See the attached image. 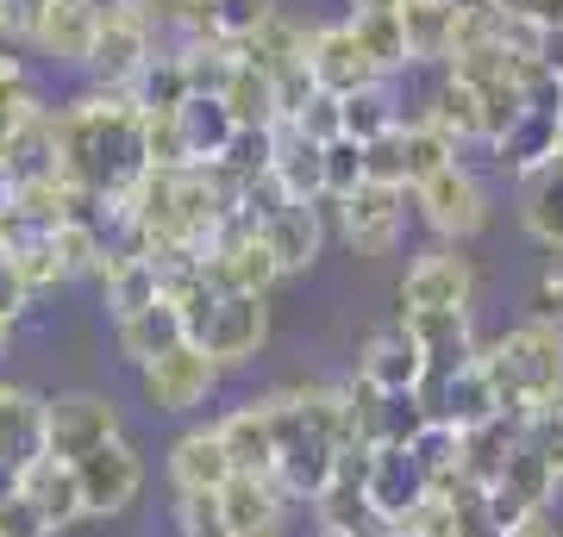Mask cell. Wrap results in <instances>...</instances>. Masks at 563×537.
<instances>
[{"label": "cell", "mask_w": 563, "mask_h": 537, "mask_svg": "<svg viewBox=\"0 0 563 537\" xmlns=\"http://www.w3.org/2000/svg\"><path fill=\"white\" fill-rule=\"evenodd\" d=\"M57 150H63V176L88 200H132V188L151 176L144 113L132 94L88 88L81 100L57 107Z\"/></svg>", "instance_id": "6da1fadb"}, {"label": "cell", "mask_w": 563, "mask_h": 537, "mask_svg": "<svg viewBox=\"0 0 563 537\" xmlns=\"http://www.w3.org/2000/svg\"><path fill=\"white\" fill-rule=\"evenodd\" d=\"M269 413H276V481L295 500L313 506V500L339 481L344 457L363 450L351 400H344V381L339 388H325V381L276 388V394H269Z\"/></svg>", "instance_id": "7a4b0ae2"}, {"label": "cell", "mask_w": 563, "mask_h": 537, "mask_svg": "<svg viewBox=\"0 0 563 537\" xmlns=\"http://www.w3.org/2000/svg\"><path fill=\"white\" fill-rule=\"evenodd\" d=\"M483 362L495 376V388H501L507 413H532V406L563 394V325L520 318V325H507L501 338L483 344Z\"/></svg>", "instance_id": "3957f363"}, {"label": "cell", "mask_w": 563, "mask_h": 537, "mask_svg": "<svg viewBox=\"0 0 563 537\" xmlns=\"http://www.w3.org/2000/svg\"><path fill=\"white\" fill-rule=\"evenodd\" d=\"M163 51V20L157 0H101V38L81 76L95 81L101 94H132L139 76L157 63Z\"/></svg>", "instance_id": "277c9868"}, {"label": "cell", "mask_w": 563, "mask_h": 537, "mask_svg": "<svg viewBox=\"0 0 563 537\" xmlns=\"http://www.w3.org/2000/svg\"><path fill=\"white\" fill-rule=\"evenodd\" d=\"M157 20H163V38H169L163 51H181V44H232V51H244L282 20V7L276 0H157Z\"/></svg>", "instance_id": "5b68a950"}, {"label": "cell", "mask_w": 563, "mask_h": 537, "mask_svg": "<svg viewBox=\"0 0 563 537\" xmlns=\"http://www.w3.org/2000/svg\"><path fill=\"white\" fill-rule=\"evenodd\" d=\"M113 438H125V413H120L113 394H101V388H63V394H44V457L81 462Z\"/></svg>", "instance_id": "8992f818"}, {"label": "cell", "mask_w": 563, "mask_h": 537, "mask_svg": "<svg viewBox=\"0 0 563 537\" xmlns=\"http://www.w3.org/2000/svg\"><path fill=\"white\" fill-rule=\"evenodd\" d=\"M413 220L439 244H470L488 225V188L476 181L470 163H451V169H439L432 181L413 188Z\"/></svg>", "instance_id": "52a82bcc"}, {"label": "cell", "mask_w": 563, "mask_h": 537, "mask_svg": "<svg viewBox=\"0 0 563 537\" xmlns=\"http://www.w3.org/2000/svg\"><path fill=\"white\" fill-rule=\"evenodd\" d=\"M220 376H225L220 362H213L201 344L188 338L181 350H169V357H157V362H144V369H139V394H144V406H151V413L181 418V413H195V406H207V400H213Z\"/></svg>", "instance_id": "ba28073f"}, {"label": "cell", "mask_w": 563, "mask_h": 537, "mask_svg": "<svg viewBox=\"0 0 563 537\" xmlns=\"http://www.w3.org/2000/svg\"><path fill=\"white\" fill-rule=\"evenodd\" d=\"M339 213V238L357 250V257H388L401 250L407 238V213H413V194L407 188H388V181H363L357 194L332 206Z\"/></svg>", "instance_id": "9c48e42d"}, {"label": "cell", "mask_w": 563, "mask_h": 537, "mask_svg": "<svg viewBox=\"0 0 563 537\" xmlns=\"http://www.w3.org/2000/svg\"><path fill=\"white\" fill-rule=\"evenodd\" d=\"M195 344L220 369H244L269 344V294H220L207 306V318L195 325Z\"/></svg>", "instance_id": "30bf717a"}, {"label": "cell", "mask_w": 563, "mask_h": 537, "mask_svg": "<svg viewBox=\"0 0 563 537\" xmlns=\"http://www.w3.org/2000/svg\"><path fill=\"white\" fill-rule=\"evenodd\" d=\"M207 276L220 281L225 294H269L282 281V262H276V250L263 244L251 213H232L225 232L207 244Z\"/></svg>", "instance_id": "8fae6325"}, {"label": "cell", "mask_w": 563, "mask_h": 537, "mask_svg": "<svg viewBox=\"0 0 563 537\" xmlns=\"http://www.w3.org/2000/svg\"><path fill=\"white\" fill-rule=\"evenodd\" d=\"M420 400H426V413H432V425H451V432H476V425H488V418L507 413L501 388H495V376H488L483 357H470L463 369L426 381Z\"/></svg>", "instance_id": "7c38bea8"}, {"label": "cell", "mask_w": 563, "mask_h": 537, "mask_svg": "<svg viewBox=\"0 0 563 537\" xmlns=\"http://www.w3.org/2000/svg\"><path fill=\"white\" fill-rule=\"evenodd\" d=\"M476 300V269L463 244H432L407 262L401 276V313H439V306H470Z\"/></svg>", "instance_id": "4fadbf2b"}, {"label": "cell", "mask_w": 563, "mask_h": 537, "mask_svg": "<svg viewBox=\"0 0 563 537\" xmlns=\"http://www.w3.org/2000/svg\"><path fill=\"white\" fill-rule=\"evenodd\" d=\"M313 81H320V94H339V100H351V94H369V88H383V69H376V57L363 51V38H357V25L351 20H325V25H313Z\"/></svg>", "instance_id": "5bb4252c"}, {"label": "cell", "mask_w": 563, "mask_h": 537, "mask_svg": "<svg viewBox=\"0 0 563 537\" xmlns=\"http://www.w3.org/2000/svg\"><path fill=\"white\" fill-rule=\"evenodd\" d=\"M213 506H220L225 537H288L295 494H288L276 476H232Z\"/></svg>", "instance_id": "9a60e30c"}, {"label": "cell", "mask_w": 563, "mask_h": 537, "mask_svg": "<svg viewBox=\"0 0 563 537\" xmlns=\"http://www.w3.org/2000/svg\"><path fill=\"white\" fill-rule=\"evenodd\" d=\"M76 476H81V494H88V518H120L144 494V457L132 450V438L101 444L95 457L76 462Z\"/></svg>", "instance_id": "2e32d148"}, {"label": "cell", "mask_w": 563, "mask_h": 537, "mask_svg": "<svg viewBox=\"0 0 563 537\" xmlns=\"http://www.w3.org/2000/svg\"><path fill=\"white\" fill-rule=\"evenodd\" d=\"M239 476L232 457H225L220 425H188L176 444H169V488L176 500H220V488Z\"/></svg>", "instance_id": "e0dca14e"}, {"label": "cell", "mask_w": 563, "mask_h": 537, "mask_svg": "<svg viewBox=\"0 0 563 537\" xmlns=\"http://www.w3.org/2000/svg\"><path fill=\"white\" fill-rule=\"evenodd\" d=\"M257 232L276 250L282 276H307L325 250V206L320 200H282V206H269L257 220Z\"/></svg>", "instance_id": "ac0fdd59"}, {"label": "cell", "mask_w": 563, "mask_h": 537, "mask_svg": "<svg viewBox=\"0 0 563 537\" xmlns=\"http://www.w3.org/2000/svg\"><path fill=\"white\" fill-rule=\"evenodd\" d=\"M95 38H101V0H44L32 51L63 63V69H88Z\"/></svg>", "instance_id": "d6986e66"}, {"label": "cell", "mask_w": 563, "mask_h": 537, "mask_svg": "<svg viewBox=\"0 0 563 537\" xmlns=\"http://www.w3.org/2000/svg\"><path fill=\"white\" fill-rule=\"evenodd\" d=\"M432 494H439V488H432V476H426V462H420L413 444H383V450L369 457V500H376L395 525H407Z\"/></svg>", "instance_id": "ffe728a7"}, {"label": "cell", "mask_w": 563, "mask_h": 537, "mask_svg": "<svg viewBox=\"0 0 563 537\" xmlns=\"http://www.w3.org/2000/svg\"><path fill=\"white\" fill-rule=\"evenodd\" d=\"M357 381H369L376 394H420L426 388V350L413 344L407 325L369 332L357 350Z\"/></svg>", "instance_id": "44dd1931"}, {"label": "cell", "mask_w": 563, "mask_h": 537, "mask_svg": "<svg viewBox=\"0 0 563 537\" xmlns=\"http://www.w3.org/2000/svg\"><path fill=\"white\" fill-rule=\"evenodd\" d=\"M44 457V394L0 381V481H20Z\"/></svg>", "instance_id": "7402d4cb"}, {"label": "cell", "mask_w": 563, "mask_h": 537, "mask_svg": "<svg viewBox=\"0 0 563 537\" xmlns=\"http://www.w3.org/2000/svg\"><path fill=\"white\" fill-rule=\"evenodd\" d=\"M401 325L413 332V344L426 350V381L463 369L470 357H483V344L470 332V306H439V313H401Z\"/></svg>", "instance_id": "603a6c76"}, {"label": "cell", "mask_w": 563, "mask_h": 537, "mask_svg": "<svg viewBox=\"0 0 563 537\" xmlns=\"http://www.w3.org/2000/svg\"><path fill=\"white\" fill-rule=\"evenodd\" d=\"M225 438V457H232V469L239 476H276V413H269V394L244 400V406H232V413L213 418Z\"/></svg>", "instance_id": "cb8c5ba5"}, {"label": "cell", "mask_w": 563, "mask_h": 537, "mask_svg": "<svg viewBox=\"0 0 563 537\" xmlns=\"http://www.w3.org/2000/svg\"><path fill=\"white\" fill-rule=\"evenodd\" d=\"M269 176L288 200H325V144L307 138L295 120L269 132Z\"/></svg>", "instance_id": "d4e9b609"}, {"label": "cell", "mask_w": 563, "mask_h": 537, "mask_svg": "<svg viewBox=\"0 0 563 537\" xmlns=\"http://www.w3.org/2000/svg\"><path fill=\"white\" fill-rule=\"evenodd\" d=\"M32 506L44 513V525L51 532H69V525H81L88 518V494H81V476H76V462H63V457H38L32 469H25L20 481H13Z\"/></svg>", "instance_id": "484cf974"}, {"label": "cell", "mask_w": 563, "mask_h": 537, "mask_svg": "<svg viewBox=\"0 0 563 537\" xmlns=\"http://www.w3.org/2000/svg\"><path fill=\"white\" fill-rule=\"evenodd\" d=\"M188 338H195V332H188V313H181L169 294H163L157 306H144L139 318H120V325H113V350H120V362H132V369L181 350Z\"/></svg>", "instance_id": "4316f807"}, {"label": "cell", "mask_w": 563, "mask_h": 537, "mask_svg": "<svg viewBox=\"0 0 563 537\" xmlns=\"http://www.w3.org/2000/svg\"><path fill=\"white\" fill-rule=\"evenodd\" d=\"M470 0H401V25H407V51L413 69H444L457 57V25Z\"/></svg>", "instance_id": "83f0119b"}, {"label": "cell", "mask_w": 563, "mask_h": 537, "mask_svg": "<svg viewBox=\"0 0 563 537\" xmlns=\"http://www.w3.org/2000/svg\"><path fill=\"white\" fill-rule=\"evenodd\" d=\"M163 294H169V276H163L151 257H113L101 269V306H107L113 325H120V318H139L144 306H157Z\"/></svg>", "instance_id": "f1b7e54d"}, {"label": "cell", "mask_w": 563, "mask_h": 537, "mask_svg": "<svg viewBox=\"0 0 563 537\" xmlns=\"http://www.w3.org/2000/svg\"><path fill=\"white\" fill-rule=\"evenodd\" d=\"M558 144H563L558 113H532V107H526L520 120L507 125V138L495 144V163H501L514 181H526V176H539L544 163H558Z\"/></svg>", "instance_id": "f546056e"}, {"label": "cell", "mask_w": 563, "mask_h": 537, "mask_svg": "<svg viewBox=\"0 0 563 537\" xmlns=\"http://www.w3.org/2000/svg\"><path fill=\"white\" fill-rule=\"evenodd\" d=\"M176 120H181V144H188V163H195V169L220 163L225 150H232V138H239V120H232V107H225L220 94H195Z\"/></svg>", "instance_id": "4dcf8cb0"}, {"label": "cell", "mask_w": 563, "mask_h": 537, "mask_svg": "<svg viewBox=\"0 0 563 537\" xmlns=\"http://www.w3.org/2000/svg\"><path fill=\"white\" fill-rule=\"evenodd\" d=\"M420 113L426 120H439L457 144H488V107L476 100V88L457 81L451 69H439V81H432V94H426Z\"/></svg>", "instance_id": "1f68e13d"}, {"label": "cell", "mask_w": 563, "mask_h": 537, "mask_svg": "<svg viewBox=\"0 0 563 537\" xmlns=\"http://www.w3.org/2000/svg\"><path fill=\"white\" fill-rule=\"evenodd\" d=\"M225 107H232V120H239V132H276L282 125V94H276V76L263 69V63L244 57L239 69H232V81H225Z\"/></svg>", "instance_id": "d6a6232c"}, {"label": "cell", "mask_w": 563, "mask_h": 537, "mask_svg": "<svg viewBox=\"0 0 563 537\" xmlns=\"http://www.w3.org/2000/svg\"><path fill=\"white\" fill-rule=\"evenodd\" d=\"M520 225L544 250H563V157L520 181Z\"/></svg>", "instance_id": "836d02e7"}, {"label": "cell", "mask_w": 563, "mask_h": 537, "mask_svg": "<svg viewBox=\"0 0 563 537\" xmlns=\"http://www.w3.org/2000/svg\"><path fill=\"white\" fill-rule=\"evenodd\" d=\"M0 163H7V176H13V188H25V181H51L63 176V150H57V113L44 107L38 120L25 125L20 138L0 150Z\"/></svg>", "instance_id": "e575fe53"}, {"label": "cell", "mask_w": 563, "mask_h": 537, "mask_svg": "<svg viewBox=\"0 0 563 537\" xmlns=\"http://www.w3.org/2000/svg\"><path fill=\"white\" fill-rule=\"evenodd\" d=\"M344 20L357 25L363 51L376 57V69H383V76H407V69H413V51H407L401 7H351Z\"/></svg>", "instance_id": "d590c367"}, {"label": "cell", "mask_w": 563, "mask_h": 537, "mask_svg": "<svg viewBox=\"0 0 563 537\" xmlns=\"http://www.w3.org/2000/svg\"><path fill=\"white\" fill-rule=\"evenodd\" d=\"M132 100H139V113H181V107L195 100V81H188L181 51H157V63H151L139 76V88H132Z\"/></svg>", "instance_id": "8d00e7d4"}, {"label": "cell", "mask_w": 563, "mask_h": 537, "mask_svg": "<svg viewBox=\"0 0 563 537\" xmlns=\"http://www.w3.org/2000/svg\"><path fill=\"white\" fill-rule=\"evenodd\" d=\"M38 113H44V107H38V88H32V76H25V63L0 51V150L20 138V132L38 120Z\"/></svg>", "instance_id": "74e56055"}, {"label": "cell", "mask_w": 563, "mask_h": 537, "mask_svg": "<svg viewBox=\"0 0 563 537\" xmlns=\"http://www.w3.org/2000/svg\"><path fill=\"white\" fill-rule=\"evenodd\" d=\"M401 120H407V113L395 107L388 81H383V88H369V94H351V100H344V138L376 144V138H388V132H395Z\"/></svg>", "instance_id": "f35d334b"}, {"label": "cell", "mask_w": 563, "mask_h": 537, "mask_svg": "<svg viewBox=\"0 0 563 537\" xmlns=\"http://www.w3.org/2000/svg\"><path fill=\"white\" fill-rule=\"evenodd\" d=\"M369 181V144L363 138H332L325 144V206H344Z\"/></svg>", "instance_id": "ab89813d"}, {"label": "cell", "mask_w": 563, "mask_h": 537, "mask_svg": "<svg viewBox=\"0 0 563 537\" xmlns=\"http://www.w3.org/2000/svg\"><path fill=\"white\" fill-rule=\"evenodd\" d=\"M181 63H188L195 94H225V81L244 63V51H232V44H181Z\"/></svg>", "instance_id": "60d3db41"}, {"label": "cell", "mask_w": 563, "mask_h": 537, "mask_svg": "<svg viewBox=\"0 0 563 537\" xmlns=\"http://www.w3.org/2000/svg\"><path fill=\"white\" fill-rule=\"evenodd\" d=\"M520 425H526V444H532V450L558 469V481H563V394L544 400V406H532Z\"/></svg>", "instance_id": "b9f144b4"}, {"label": "cell", "mask_w": 563, "mask_h": 537, "mask_svg": "<svg viewBox=\"0 0 563 537\" xmlns=\"http://www.w3.org/2000/svg\"><path fill=\"white\" fill-rule=\"evenodd\" d=\"M144 150H151V169H195L176 113H144Z\"/></svg>", "instance_id": "7bdbcfd3"}, {"label": "cell", "mask_w": 563, "mask_h": 537, "mask_svg": "<svg viewBox=\"0 0 563 537\" xmlns=\"http://www.w3.org/2000/svg\"><path fill=\"white\" fill-rule=\"evenodd\" d=\"M0 537H57L51 525H44V513L13 488V481L0 488Z\"/></svg>", "instance_id": "ee69618b"}, {"label": "cell", "mask_w": 563, "mask_h": 537, "mask_svg": "<svg viewBox=\"0 0 563 537\" xmlns=\"http://www.w3.org/2000/svg\"><path fill=\"white\" fill-rule=\"evenodd\" d=\"M295 125H301L307 138H320V144L344 138V100L339 94H313L301 113H295Z\"/></svg>", "instance_id": "f6af8a7d"}, {"label": "cell", "mask_w": 563, "mask_h": 537, "mask_svg": "<svg viewBox=\"0 0 563 537\" xmlns=\"http://www.w3.org/2000/svg\"><path fill=\"white\" fill-rule=\"evenodd\" d=\"M526 318H544V325H563V262H544L532 294H526Z\"/></svg>", "instance_id": "bcb514c9"}, {"label": "cell", "mask_w": 563, "mask_h": 537, "mask_svg": "<svg viewBox=\"0 0 563 537\" xmlns=\"http://www.w3.org/2000/svg\"><path fill=\"white\" fill-rule=\"evenodd\" d=\"M176 537H225L213 500H176Z\"/></svg>", "instance_id": "7dc6e473"}, {"label": "cell", "mask_w": 563, "mask_h": 537, "mask_svg": "<svg viewBox=\"0 0 563 537\" xmlns=\"http://www.w3.org/2000/svg\"><path fill=\"white\" fill-rule=\"evenodd\" d=\"M501 20H532V25H563V0H488Z\"/></svg>", "instance_id": "c3c4849f"}, {"label": "cell", "mask_w": 563, "mask_h": 537, "mask_svg": "<svg viewBox=\"0 0 563 537\" xmlns=\"http://www.w3.org/2000/svg\"><path fill=\"white\" fill-rule=\"evenodd\" d=\"M25 306H32V294H25L20 269H13V257H7V244H0V313H7V318H20Z\"/></svg>", "instance_id": "681fc988"}, {"label": "cell", "mask_w": 563, "mask_h": 537, "mask_svg": "<svg viewBox=\"0 0 563 537\" xmlns=\"http://www.w3.org/2000/svg\"><path fill=\"white\" fill-rule=\"evenodd\" d=\"M13 213V176H7V163H0V220Z\"/></svg>", "instance_id": "f907efd6"}, {"label": "cell", "mask_w": 563, "mask_h": 537, "mask_svg": "<svg viewBox=\"0 0 563 537\" xmlns=\"http://www.w3.org/2000/svg\"><path fill=\"white\" fill-rule=\"evenodd\" d=\"M0 38L13 44V0H0Z\"/></svg>", "instance_id": "816d5d0a"}, {"label": "cell", "mask_w": 563, "mask_h": 537, "mask_svg": "<svg viewBox=\"0 0 563 537\" xmlns=\"http://www.w3.org/2000/svg\"><path fill=\"white\" fill-rule=\"evenodd\" d=\"M7 338H13V318L0 313V357H7Z\"/></svg>", "instance_id": "f5cc1de1"}, {"label": "cell", "mask_w": 563, "mask_h": 537, "mask_svg": "<svg viewBox=\"0 0 563 537\" xmlns=\"http://www.w3.org/2000/svg\"><path fill=\"white\" fill-rule=\"evenodd\" d=\"M395 537H420V532H395Z\"/></svg>", "instance_id": "db71d44e"}, {"label": "cell", "mask_w": 563, "mask_h": 537, "mask_svg": "<svg viewBox=\"0 0 563 537\" xmlns=\"http://www.w3.org/2000/svg\"><path fill=\"white\" fill-rule=\"evenodd\" d=\"M558 157H563V144H558Z\"/></svg>", "instance_id": "11a10c76"}, {"label": "cell", "mask_w": 563, "mask_h": 537, "mask_svg": "<svg viewBox=\"0 0 563 537\" xmlns=\"http://www.w3.org/2000/svg\"><path fill=\"white\" fill-rule=\"evenodd\" d=\"M313 537H320V532H313Z\"/></svg>", "instance_id": "9f6ffc18"}]
</instances>
